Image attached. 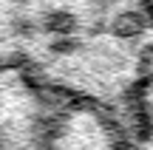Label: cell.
Returning a JSON list of instances; mask_svg holds the SVG:
<instances>
[{
    "instance_id": "cell-1",
    "label": "cell",
    "mask_w": 153,
    "mask_h": 150,
    "mask_svg": "<svg viewBox=\"0 0 153 150\" xmlns=\"http://www.w3.org/2000/svg\"><path fill=\"white\" fill-rule=\"evenodd\" d=\"M45 150H119V145L94 113L74 108L45 136Z\"/></svg>"
},
{
    "instance_id": "cell-2",
    "label": "cell",
    "mask_w": 153,
    "mask_h": 150,
    "mask_svg": "<svg viewBox=\"0 0 153 150\" xmlns=\"http://www.w3.org/2000/svg\"><path fill=\"white\" fill-rule=\"evenodd\" d=\"M145 3H148V9H150V11H153V0H145Z\"/></svg>"
}]
</instances>
